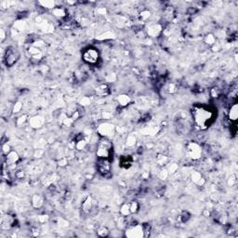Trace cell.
<instances>
[{
  "label": "cell",
  "instance_id": "cell-13",
  "mask_svg": "<svg viewBox=\"0 0 238 238\" xmlns=\"http://www.w3.org/2000/svg\"><path fill=\"white\" fill-rule=\"evenodd\" d=\"M29 124L33 129H39L45 124V119L40 115H35L29 119Z\"/></svg>",
  "mask_w": 238,
  "mask_h": 238
},
{
  "label": "cell",
  "instance_id": "cell-37",
  "mask_svg": "<svg viewBox=\"0 0 238 238\" xmlns=\"http://www.w3.org/2000/svg\"><path fill=\"white\" fill-rule=\"evenodd\" d=\"M211 49L214 52H219V51L222 49V46H221V44H220L219 41H217V42H216V43L212 46Z\"/></svg>",
  "mask_w": 238,
  "mask_h": 238
},
{
  "label": "cell",
  "instance_id": "cell-5",
  "mask_svg": "<svg viewBox=\"0 0 238 238\" xmlns=\"http://www.w3.org/2000/svg\"><path fill=\"white\" fill-rule=\"evenodd\" d=\"M83 60L86 63L93 65L96 64L100 60V52L94 47H89L83 52Z\"/></svg>",
  "mask_w": 238,
  "mask_h": 238
},
{
  "label": "cell",
  "instance_id": "cell-36",
  "mask_svg": "<svg viewBox=\"0 0 238 238\" xmlns=\"http://www.w3.org/2000/svg\"><path fill=\"white\" fill-rule=\"evenodd\" d=\"M237 182V179L235 175H232L229 179H228V185L229 186H235Z\"/></svg>",
  "mask_w": 238,
  "mask_h": 238
},
{
  "label": "cell",
  "instance_id": "cell-35",
  "mask_svg": "<svg viewBox=\"0 0 238 238\" xmlns=\"http://www.w3.org/2000/svg\"><path fill=\"white\" fill-rule=\"evenodd\" d=\"M28 117H27L26 114H23V115H21L18 119H17V124L19 125V126H22L23 124H24L25 122H26Z\"/></svg>",
  "mask_w": 238,
  "mask_h": 238
},
{
  "label": "cell",
  "instance_id": "cell-38",
  "mask_svg": "<svg viewBox=\"0 0 238 238\" xmlns=\"http://www.w3.org/2000/svg\"><path fill=\"white\" fill-rule=\"evenodd\" d=\"M23 108V103H21V102H18V103H16L14 106H13V110H12V112L14 113V114H16V113H19L20 111H21V109Z\"/></svg>",
  "mask_w": 238,
  "mask_h": 238
},
{
  "label": "cell",
  "instance_id": "cell-28",
  "mask_svg": "<svg viewBox=\"0 0 238 238\" xmlns=\"http://www.w3.org/2000/svg\"><path fill=\"white\" fill-rule=\"evenodd\" d=\"M120 214L123 216V217H129L130 214V206H129V203H125L121 206L120 208Z\"/></svg>",
  "mask_w": 238,
  "mask_h": 238
},
{
  "label": "cell",
  "instance_id": "cell-40",
  "mask_svg": "<svg viewBox=\"0 0 238 238\" xmlns=\"http://www.w3.org/2000/svg\"><path fill=\"white\" fill-rule=\"evenodd\" d=\"M49 219H50V218H49L48 215H40V216L38 217V220H39L41 223H46L47 221H49Z\"/></svg>",
  "mask_w": 238,
  "mask_h": 238
},
{
  "label": "cell",
  "instance_id": "cell-34",
  "mask_svg": "<svg viewBox=\"0 0 238 238\" xmlns=\"http://www.w3.org/2000/svg\"><path fill=\"white\" fill-rule=\"evenodd\" d=\"M167 92L168 93H174V92H176L177 91V89H178V87L174 84V83H170L168 86H167Z\"/></svg>",
  "mask_w": 238,
  "mask_h": 238
},
{
  "label": "cell",
  "instance_id": "cell-43",
  "mask_svg": "<svg viewBox=\"0 0 238 238\" xmlns=\"http://www.w3.org/2000/svg\"><path fill=\"white\" fill-rule=\"evenodd\" d=\"M105 12H106L105 8H98V9H97V13H98V15L103 16V15H104V14H105Z\"/></svg>",
  "mask_w": 238,
  "mask_h": 238
},
{
  "label": "cell",
  "instance_id": "cell-1",
  "mask_svg": "<svg viewBox=\"0 0 238 238\" xmlns=\"http://www.w3.org/2000/svg\"><path fill=\"white\" fill-rule=\"evenodd\" d=\"M192 114L195 125L200 130H207L208 128H209L215 118L214 110L207 106H194L193 108Z\"/></svg>",
  "mask_w": 238,
  "mask_h": 238
},
{
  "label": "cell",
  "instance_id": "cell-17",
  "mask_svg": "<svg viewBox=\"0 0 238 238\" xmlns=\"http://www.w3.org/2000/svg\"><path fill=\"white\" fill-rule=\"evenodd\" d=\"M116 101H117L119 106H121V107H127L131 103V98L129 95H127V94H121V95L117 96Z\"/></svg>",
  "mask_w": 238,
  "mask_h": 238
},
{
  "label": "cell",
  "instance_id": "cell-4",
  "mask_svg": "<svg viewBox=\"0 0 238 238\" xmlns=\"http://www.w3.org/2000/svg\"><path fill=\"white\" fill-rule=\"evenodd\" d=\"M203 153L202 147L195 141H190L186 145V155L190 159L197 161L201 158Z\"/></svg>",
  "mask_w": 238,
  "mask_h": 238
},
{
  "label": "cell",
  "instance_id": "cell-42",
  "mask_svg": "<svg viewBox=\"0 0 238 238\" xmlns=\"http://www.w3.org/2000/svg\"><path fill=\"white\" fill-rule=\"evenodd\" d=\"M0 36H1V41H4V40L6 39L7 34H6V32H5L4 29H1V30H0Z\"/></svg>",
  "mask_w": 238,
  "mask_h": 238
},
{
  "label": "cell",
  "instance_id": "cell-6",
  "mask_svg": "<svg viewBox=\"0 0 238 238\" xmlns=\"http://www.w3.org/2000/svg\"><path fill=\"white\" fill-rule=\"evenodd\" d=\"M19 59H20V53L18 52L17 50H15L12 47H8L7 49L5 56H4V61L8 67L13 66L18 61Z\"/></svg>",
  "mask_w": 238,
  "mask_h": 238
},
{
  "label": "cell",
  "instance_id": "cell-19",
  "mask_svg": "<svg viewBox=\"0 0 238 238\" xmlns=\"http://www.w3.org/2000/svg\"><path fill=\"white\" fill-rule=\"evenodd\" d=\"M52 11V14L55 16V17H57V18H59V19H64V18H66V10L63 8H55L54 9L51 10Z\"/></svg>",
  "mask_w": 238,
  "mask_h": 238
},
{
  "label": "cell",
  "instance_id": "cell-44",
  "mask_svg": "<svg viewBox=\"0 0 238 238\" xmlns=\"http://www.w3.org/2000/svg\"><path fill=\"white\" fill-rule=\"evenodd\" d=\"M90 103V100L87 99V98H84L82 101H81V104L82 105H88Z\"/></svg>",
  "mask_w": 238,
  "mask_h": 238
},
{
  "label": "cell",
  "instance_id": "cell-16",
  "mask_svg": "<svg viewBox=\"0 0 238 238\" xmlns=\"http://www.w3.org/2000/svg\"><path fill=\"white\" fill-rule=\"evenodd\" d=\"M44 202H45L44 197L41 194H39V193H35L32 197V206L34 209H40V208H42L43 205H44Z\"/></svg>",
  "mask_w": 238,
  "mask_h": 238
},
{
  "label": "cell",
  "instance_id": "cell-31",
  "mask_svg": "<svg viewBox=\"0 0 238 238\" xmlns=\"http://www.w3.org/2000/svg\"><path fill=\"white\" fill-rule=\"evenodd\" d=\"M217 220L221 224H225L228 221V217L225 213L219 212V213L217 214Z\"/></svg>",
  "mask_w": 238,
  "mask_h": 238
},
{
  "label": "cell",
  "instance_id": "cell-15",
  "mask_svg": "<svg viewBox=\"0 0 238 238\" xmlns=\"http://www.w3.org/2000/svg\"><path fill=\"white\" fill-rule=\"evenodd\" d=\"M238 117V104L236 103H233L230 107L229 114H228V118L231 121V123H235L237 121Z\"/></svg>",
  "mask_w": 238,
  "mask_h": 238
},
{
  "label": "cell",
  "instance_id": "cell-11",
  "mask_svg": "<svg viewBox=\"0 0 238 238\" xmlns=\"http://www.w3.org/2000/svg\"><path fill=\"white\" fill-rule=\"evenodd\" d=\"M191 180L196 186H203L206 183V180L199 171H193L191 173Z\"/></svg>",
  "mask_w": 238,
  "mask_h": 238
},
{
  "label": "cell",
  "instance_id": "cell-39",
  "mask_svg": "<svg viewBox=\"0 0 238 238\" xmlns=\"http://www.w3.org/2000/svg\"><path fill=\"white\" fill-rule=\"evenodd\" d=\"M10 151H11V150H10V147H9V145H8V143L3 144V146H2V153H3L5 156H7Z\"/></svg>",
  "mask_w": 238,
  "mask_h": 238
},
{
  "label": "cell",
  "instance_id": "cell-33",
  "mask_svg": "<svg viewBox=\"0 0 238 238\" xmlns=\"http://www.w3.org/2000/svg\"><path fill=\"white\" fill-rule=\"evenodd\" d=\"M220 94H221V91L218 87H214L210 90V95L213 98H219L220 96Z\"/></svg>",
  "mask_w": 238,
  "mask_h": 238
},
{
  "label": "cell",
  "instance_id": "cell-20",
  "mask_svg": "<svg viewBox=\"0 0 238 238\" xmlns=\"http://www.w3.org/2000/svg\"><path fill=\"white\" fill-rule=\"evenodd\" d=\"M166 167H167V169L169 175H174V174L178 171V169H179V165H178L177 163H175V162H172V163L169 162V163L166 166Z\"/></svg>",
  "mask_w": 238,
  "mask_h": 238
},
{
  "label": "cell",
  "instance_id": "cell-10",
  "mask_svg": "<svg viewBox=\"0 0 238 238\" xmlns=\"http://www.w3.org/2000/svg\"><path fill=\"white\" fill-rule=\"evenodd\" d=\"M20 160V156L18 155V153L16 151H10L7 156H5V161H6V165L8 166H12L15 165L19 162Z\"/></svg>",
  "mask_w": 238,
  "mask_h": 238
},
{
  "label": "cell",
  "instance_id": "cell-2",
  "mask_svg": "<svg viewBox=\"0 0 238 238\" xmlns=\"http://www.w3.org/2000/svg\"><path fill=\"white\" fill-rule=\"evenodd\" d=\"M114 147L112 141L107 138H102L98 143L96 155L98 158L103 159H110L113 156Z\"/></svg>",
  "mask_w": 238,
  "mask_h": 238
},
{
  "label": "cell",
  "instance_id": "cell-3",
  "mask_svg": "<svg viewBox=\"0 0 238 238\" xmlns=\"http://www.w3.org/2000/svg\"><path fill=\"white\" fill-rule=\"evenodd\" d=\"M125 236L129 238H142L145 237V232L143 224L140 223H131L130 224L126 231Z\"/></svg>",
  "mask_w": 238,
  "mask_h": 238
},
{
  "label": "cell",
  "instance_id": "cell-30",
  "mask_svg": "<svg viewBox=\"0 0 238 238\" xmlns=\"http://www.w3.org/2000/svg\"><path fill=\"white\" fill-rule=\"evenodd\" d=\"M130 206V214H136L137 212L140 210V204L137 201H131L129 203Z\"/></svg>",
  "mask_w": 238,
  "mask_h": 238
},
{
  "label": "cell",
  "instance_id": "cell-23",
  "mask_svg": "<svg viewBox=\"0 0 238 238\" xmlns=\"http://www.w3.org/2000/svg\"><path fill=\"white\" fill-rule=\"evenodd\" d=\"M37 4L40 5L41 8H47V9H51L52 10L56 8V3L54 1H40Z\"/></svg>",
  "mask_w": 238,
  "mask_h": 238
},
{
  "label": "cell",
  "instance_id": "cell-7",
  "mask_svg": "<svg viewBox=\"0 0 238 238\" xmlns=\"http://www.w3.org/2000/svg\"><path fill=\"white\" fill-rule=\"evenodd\" d=\"M97 132L102 137V138H111L114 135L115 133V127L114 124L104 122L99 125V127L97 128Z\"/></svg>",
  "mask_w": 238,
  "mask_h": 238
},
{
  "label": "cell",
  "instance_id": "cell-12",
  "mask_svg": "<svg viewBox=\"0 0 238 238\" xmlns=\"http://www.w3.org/2000/svg\"><path fill=\"white\" fill-rule=\"evenodd\" d=\"M111 90L110 87L107 84H101L98 87H96L95 88V94L99 97H106L108 95H110Z\"/></svg>",
  "mask_w": 238,
  "mask_h": 238
},
{
  "label": "cell",
  "instance_id": "cell-41",
  "mask_svg": "<svg viewBox=\"0 0 238 238\" xmlns=\"http://www.w3.org/2000/svg\"><path fill=\"white\" fill-rule=\"evenodd\" d=\"M67 163H68V161H67V159L66 158H61L59 160V165H60L61 167H64V166H66V165H67Z\"/></svg>",
  "mask_w": 238,
  "mask_h": 238
},
{
  "label": "cell",
  "instance_id": "cell-26",
  "mask_svg": "<svg viewBox=\"0 0 238 238\" xmlns=\"http://www.w3.org/2000/svg\"><path fill=\"white\" fill-rule=\"evenodd\" d=\"M204 41L207 45H209L210 47H212L216 42H217V38L216 36L214 35V34H209L205 36L204 38Z\"/></svg>",
  "mask_w": 238,
  "mask_h": 238
},
{
  "label": "cell",
  "instance_id": "cell-14",
  "mask_svg": "<svg viewBox=\"0 0 238 238\" xmlns=\"http://www.w3.org/2000/svg\"><path fill=\"white\" fill-rule=\"evenodd\" d=\"M92 208H93V200H92V197L90 195H88L83 201V203L81 205V209L85 214H88L92 210Z\"/></svg>",
  "mask_w": 238,
  "mask_h": 238
},
{
  "label": "cell",
  "instance_id": "cell-21",
  "mask_svg": "<svg viewBox=\"0 0 238 238\" xmlns=\"http://www.w3.org/2000/svg\"><path fill=\"white\" fill-rule=\"evenodd\" d=\"M156 162L160 167H166L169 163V158H168V156H167L165 155L159 154L156 156Z\"/></svg>",
  "mask_w": 238,
  "mask_h": 238
},
{
  "label": "cell",
  "instance_id": "cell-22",
  "mask_svg": "<svg viewBox=\"0 0 238 238\" xmlns=\"http://www.w3.org/2000/svg\"><path fill=\"white\" fill-rule=\"evenodd\" d=\"M136 143H137V138L135 137V135L130 134L127 137V140H126V147L133 148V147H135Z\"/></svg>",
  "mask_w": 238,
  "mask_h": 238
},
{
  "label": "cell",
  "instance_id": "cell-27",
  "mask_svg": "<svg viewBox=\"0 0 238 238\" xmlns=\"http://www.w3.org/2000/svg\"><path fill=\"white\" fill-rule=\"evenodd\" d=\"M169 176L168 171L166 167H161L160 170L158 171V178L162 181H166L167 179V177Z\"/></svg>",
  "mask_w": 238,
  "mask_h": 238
},
{
  "label": "cell",
  "instance_id": "cell-29",
  "mask_svg": "<svg viewBox=\"0 0 238 238\" xmlns=\"http://www.w3.org/2000/svg\"><path fill=\"white\" fill-rule=\"evenodd\" d=\"M151 17V11L147 10V9H143L141 10V12L140 13V21L141 23L146 22L147 20H149Z\"/></svg>",
  "mask_w": 238,
  "mask_h": 238
},
{
  "label": "cell",
  "instance_id": "cell-32",
  "mask_svg": "<svg viewBox=\"0 0 238 238\" xmlns=\"http://www.w3.org/2000/svg\"><path fill=\"white\" fill-rule=\"evenodd\" d=\"M190 218H191V214H190V212H188L187 210L182 211L181 213V215H180V220L182 222H183V223L187 222L190 219Z\"/></svg>",
  "mask_w": 238,
  "mask_h": 238
},
{
  "label": "cell",
  "instance_id": "cell-25",
  "mask_svg": "<svg viewBox=\"0 0 238 238\" xmlns=\"http://www.w3.org/2000/svg\"><path fill=\"white\" fill-rule=\"evenodd\" d=\"M96 233H97L98 236H100V237H107V236L110 235V231L105 226H100L97 229Z\"/></svg>",
  "mask_w": 238,
  "mask_h": 238
},
{
  "label": "cell",
  "instance_id": "cell-8",
  "mask_svg": "<svg viewBox=\"0 0 238 238\" xmlns=\"http://www.w3.org/2000/svg\"><path fill=\"white\" fill-rule=\"evenodd\" d=\"M97 170L103 177H106L107 175H109L111 173V161H110V159L98 158Z\"/></svg>",
  "mask_w": 238,
  "mask_h": 238
},
{
  "label": "cell",
  "instance_id": "cell-9",
  "mask_svg": "<svg viewBox=\"0 0 238 238\" xmlns=\"http://www.w3.org/2000/svg\"><path fill=\"white\" fill-rule=\"evenodd\" d=\"M163 32V27L159 24H150L146 28V34L150 37H156Z\"/></svg>",
  "mask_w": 238,
  "mask_h": 238
},
{
  "label": "cell",
  "instance_id": "cell-18",
  "mask_svg": "<svg viewBox=\"0 0 238 238\" xmlns=\"http://www.w3.org/2000/svg\"><path fill=\"white\" fill-rule=\"evenodd\" d=\"M159 131V127L157 126H150V127H145L142 130L141 133L143 135H150V136H154L156 134H157Z\"/></svg>",
  "mask_w": 238,
  "mask_h": 238
},
{
  "label": "cell",
  "instance_id": "cell-24",
  "mask_svg": "<svg viewBox=\"0 0 238 238\" xmlns=\"http://www.w3.org/2000/svg\"><path fill=\"white\" fill-rule=\"evenodd\" d=\"M120 164H121V167H123L125 168H129L132 164V159L131 157H130V156H124L121 157Z\"/></svg>",
  "mask_w": 238,
  "mask_h": 238
}]
</instances>
